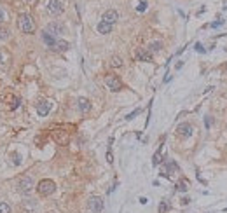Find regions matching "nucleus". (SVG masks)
Masks as SVG:
<instances>
[{
    "label": "nucleus",
    "mask_w": 227,
    "mask_h": 213,
    "mask_svg": "<svg viewBox=\"0 0 227 213\" xmlns=\"http://www.w3.org/2000/svg\"><path fill=\"white\" fill-rule=\"evenodd\" d=\"M33 189V178L28 176V175H25V176H21L19 182H18V191L21 194H28Z\"/></svg>",
    "instance_id": "20e7f679"
},
{
    "label": "nucleus",
    "mask_w": 227,
    "mask_h": 213,
    "mask_svg": "<svg viewBox=\"0 0 227 213\" xmlns=\"http://www.w3.org/2000/svg\"><path fill=\"white\" fill-rule=\"evenodd\" d=\"M18 105H19V98H12V103H10V110H16L18 108Z\"/></svg>",
    "instance_id": "b1692460"
},
{
    "label": "nucleus",
    "mask_w": 227,
    "mask_h": 213,
    "mask_svg": "<svg viewBox=\"0 0 227 213\" xmlns=\"http://www.w3.org/2000/svg\"><path fill=\"white\" fill-rule=\"evenodd\" d=\"M147 49H149L150 52H157V51H161V49H163V42H161V40H154V42H150Z\"/></svg>",
    "instance_id": "f3484780"
},
{
    "label": "nucleus",
    "mask_w": 227,
    "mask_h": 213,
    "mask_svg": "<svg viewBox=\"0 0 227 213\" xmlns=\"http://www.w3.org/2000/svg\"><path fill=\"white\" fill-rule=\"evenodd\" d=\"M49 35H52V37H60L63 31H65V26H63L61 23H58V21H52V23H49L47 26H46V30Z\"/></svg>",
    "instance_id": "423d86ee"
},
{
    "label": "nucleus",
    "mask_w": 227,
    "mask_h": 213,
    "mask_svg": "<svg viewBox=\"0 0 227 213\" xmlns=\"http://www.w3.org/2000/svg\"><path fill=\"white\" fill-rule=\"evenodd\" d=\"M105 84H107V87L114 93H117V91L122 89V81H121L117 75H114V73H108V75L105 77Z\"/></svg>",
    "instance_id": "7ed1b4c3"
},
{
    "label": "nucleus",
    "mask_w": 227,
    "mask_h": 213,
    "mask_svg": "<svg viewBox=\"0 0 227 213\" xmlns=\"http://www.w3.org/2000/svg\"><path fill=\"white\" fill-rule=\"evenodd\" d=\"M140 112H142L140 108H136V110H133L131 114H129V115H128V117H126V119H128V121H131V119H134V117H136V115H138Z\"/></svg>",
    "instance_id": "393cba45"
},
{
    "label": "nucleus",
    "mask_w": 227,
    "mask_h": 213,
    "mask_svg": "<svg viewBox=\"0 0 227 213\" xmlns=\"http://www.w3.org/2000/svg\"><path fill=\"white\" fill-rule=\"evenodd\" d=\"M4 19H5V12H4V9L0 7V23H2Z\"/></svg>",
    "instance_id": "c756f323"
},
{
    "label": "nucleus",
    "mask_w": 227,
    "mask_h": 213,
    "mask_svg": "<svg viewBox=\"0 0 227 213\" xmlns=\"http://www.w3.org/2000/svg\"><path fill=\"white\" fill-rule=\"evenodd\" d=\"M68 47H70V44H68L66 40H56L51 49H54V51H60V52H65V51H68Z\"/></svg>",
    "instance_id": "ddd939ff"
},
{
    "label": "nucleus",
    "mask_w": 227,
    "mask_h": 213,
    "mask_svg": "<svg viewBox=\"0 0 227 213\" xmlns=\"http://www.w3.org/2000/svg\"><path fill=\"white\" fill-rule=\"evenodd\" d=\"M18 26L23 33H33L35 30V23L30 14H19L18 16Z\"/></svg>",
    "instance_id": "f257e3e1"
},
{
    "label": "nucleus",
    "mask_w": 227,
    "mask_h": 213,
    "mask_svg": "<svg viewBox=\"0 0 227 213\" xmlns=\"http://www.w3.org/2000/svg\"><path fill=\"white\" fill-rule=\"evenodd\" d=\"M176 191H180V192H185V191H187L185 182H178V183H176Z\"/></svg>",
    "instance_id": "5701e85b"
},
{
    "label": "nucleus",
    "mask_w": 227,
    "mask_h": 213,
    "mask_svg": "<svg viewBox=\"0 0 227 213\" xmlns=\"http://www.w3.org/2000/svg\"><path fill=\"white\" fill-rule=\"evenodd\" d=\"M52 138L56 140V143H60V145H66L68 143V133L65 131V129H54L52 131Z\"/></svg>",
    "instance_id": "1a4fd4ad"
},
{
    "label": "nucleus",
    "mask_w": 227,
    "mask_h": 213,
    "mask_svg": "<svg viewBox=\"0 0 227 213\" xmlns=\"http://www.w3.org/2000/svg\"><path fill=\"white\" fill-rule=\"evenodd\" d=\"M159 162H161V150H157V152L154 154V159H152V164H154V166H157Z\"/></svg>",
    "instance_id": "4be33fe9"
},
{
    "label": "nucleus",
    "mask_w": 227,
    "mask_h": 213,
    "mask_svg": "<svg viewBox=\"0 0 227 213\" xmlns=\"http://www.w3.org/2000/svg\"><path fill=\"white\" fill-rule=\"evenodd\" d=\"M117 19H119V14H117V10H114V9L105 10L103 18H102V21H107V23H110V25H114Z\"/></svg>",
    "instance_id": "f8f14e48"
},
{
    "label": "nucleus",
    "mask_w": 227,
    "mask_h": 213,
    "mask_svg": "<svg viewBox=\"0 0 227 213\" xmlns=\"http://www.w3.org/2000/svg\"><path fill=\"white\" fill-rule=\"evenodd\" d=\"M107 161L110 162V164H112V162H114V157H112V152H110V150L107 152Z\"/></svg>",
    "instance_id": "c85d7f7f"
},
{
    "label": "nucleus",
    "mask_w": 227,
    "mask_h": 213,
    "mask_svg": "<svg viewBox=\"0 0 227 213\" xmlns=\"http://www.w3.org/2000/svg\"><path fill=\"white\" fill-rule=\"evenodd\" d=\"M110 65H112L114 68H119V67H122V60H121L119 56H114L112 61H110Z\"/></svg>",
    "instance_id": "6ab92c4d"
},
{
    "label": "nucleus",
    "mask_w": 227,
    "mask_h": 213,
    "mask_svg": "<svg viewBox=\"0 0 227 213\" xmlns=\"http://www.w3.org/2000/svg\"><path fill=\"white\" fill-rule=\"evenodd\" d=\"M189 201H190L189 197H182V204H184V206H185V204H189Z\"/></svg>",
    "instance_id": "473e14b6"
},
{
    "label": "nucleus",
    "mask_w": 227,
    "mask_h": 213,
    "mask_svg": "<svg viewBox=\"0 0 227 213\" xmlns=\"http://www.w3.org/2000/svg\"><path fill=\"white\" fill-rule=\"evenodd\" d=\"M7 37H9V30H7L5 26H0V39H4V40H5Z\"/></svg>",
    "instance_id": "aec40b11"
},
{
    "label": "nucleus",
    "mask_w": 227,
    "mask_h": 213,
    "mask_svg": "<svg viewBox=\"0 0 227 213\" xmlns=\"http://www.w3.org/2000/svg\"><path fill=\"white\" fill-rule=\"evenodd\" d=\"M96 28H98L100 33H103V35H105V33H110V31H112V25H110V23H107V21H100Z\"/></svg>",
    "instance_id": "4468645a"
},
{
    "label": "nucleus",
    "mask_w": 227,
    "mask_h": 213,
    "mask_svg": "<svg viewBox=\"0 0 227 213\" xmlns=\"http://www.w3.org/2000/svg\"><path fill=\"white\" fill-rule=\"evenodd\" d=\"M220 25H224V19H218V21H215V23H211V28H218Z\"/></svg>",
    "instance_id": "bb28decb"
},
{
    "label": "nucleus",
    "mask_w": 227,
    "mask_h": 213,
    "mask_svg": "<svg viewBox=\"0 0 227 213\" xmlns=\"http://www.w3.org/2000/svg\"><path fill=\"white\" fill-rule=\"evenodd\" d=\"M134 60L136 61H152V52L147 47H138L134 51Z\"/></svg>",
    "instance_id": "6e6552de"
},
{
    "label": "nucleus",
    "mask_w": 227,
    "mask_h": 213,
    "mask_svg": "<svg viewBox=\"0 0 227 213\" xmlns=\"http://www.w3.org/2000/svg\"><path fill=\"white\" fill-rule=\"evenodd\" d=\"M138 201H140V203H142V204H147V203H149V199H147V197H140Z\"/></svg>",
    "instance_id": "2f4dec72"
},
{
    "label": "nucleus",
    "mask_w": 227,
    "mask_h": 213,
    "mask_svg": "<svg viewBox=\"0 0 227 213\" xmlns=\"http://www.w3.org/2000/svg\"><path fill=\"white\" fill-rule=\"evenodd\" d=\"M47 10L51 12V14H61L63 12V4L60 2V0H49L47 2Z\"/></svg>",
    "instance_id": "9d476101"
},
{
    "label": "nucleus",
    "mask_w": 227,
    "mask_h": 213,
    "mask_svg": "<svg viewBox=\"0 0 227 213\" xmlns=\"http://www.w3.org/2000/svg\"><path fill=\"white\" fill-rule=\"evenodd\" d=\"M0 213H10V206L7 203H0Z\"/></svg>",
    "instance_id": "412c9836"
},
{
    "label": "nucleus",
    "mask_w": 227,
    "mask_h": 213,
    "mask_svg": "<svg viewBox=\"0 0 227 213\" xmlns=\"http://www.w3.org/2000/svg\"><path fill=\"white\" fill-rule=\"evenodd\" d=\"M42 40L46 42L49 47H52L54 46V42H56V37H52V35H49L47 31H42Z\"/></svg>",
    "instance_id": "dca6fc26"
},
{
    "label": "nucleus",
    "mask_w": 227,
    "mask_h": 213,
    "mask_svg": "<svg viewBox=\"0 0 227 213\" xmlns=\"http://www.w3.org/2000/svg\"><path fill=\"white\" fill-rule=\"evenodd\" d=\"M192 133H194V128H192V124H189V122H182V124L176 126V135L182 136V138L192 136Z\"/></svg>",
    "instance_id": "0eeeda50"
},
{
    "label": "nucleus",
    "mask_w": 227,
    "mask_h": 213,
    "mask_svg": "<svg viewBox=\"0 0 227 213\" xmlns=\"http://www.w3.org/2000/svg\"><path fill=\"white\" fill-rule=\"evenodd\" d=\"M49 112H51V103H49V102L42 100V102L37 103V114H39L40 117H46Z\"/></svg>",
    "instance_id": "9b49d317"
},
{
    "label": "nucleus",
    "mask_w": 227,
    "mask_h": 213,
    "mask_svg": "<svg viewBox=\"0 0 227 213\" xmlns=\"http://www.w3.org/2000/svg\"><path fill=\"white\" fill-rule=\"evenodd\" d=\"M87 206H89V210L93 213H100L102 210H103V199L100 197V196H93V197H89V201H87Z\"/></svg>",
    "instance_id": "39448f33"
},
{
    "label": "nucleus",
    "mask_w": 227,
    "mask_h": 213,
    "mask_svg": "<svg viewBox=\"0 0 227 213\" xmlns=\"http://www.w3.org/2000/svg\"><path fill=\"white\" fill-rule=\"evenodd\" d=\"M77 107H79V110H81V112H89V108H91V103H89V100H86V98H79Z\"/></svg>",
    "instance_id": "2eb2a0df"
},
{
    "label": "nucleus",
    "mask_w": 227,
    "mask_h": 213,
    "mask_svg": "<svg viewBox=\"0 0 227 213\" xmlns=\"http://www.w3.org/2000/svg\"><path fill=\"white\" fill-rule=\"evenodd\" d=\"M196 51L197 52H205V49H203V46H201V44H196Z\"/></svg>",
    "instance_id": "7c9ffc66"
},
{
    "label": "nucleus",
    "mask_w": 227,
    "mask_h": 213,
    "mask_svg": "<svg viewBox=\"0 0 227 213\" xmlns=\"http://www.w3.org/2000/svg\"><path fill=\"white\" fill-rule=\"evenodd\" d=\"M54 191H56V183L52 182V180H49V178L40 180L39 185H37V192L40 194V196H51Z\"/></svg>",
    "instance_id": "f03ea898"
},
{
    "label": "nucleus",
    "mask_w": 227,
    "mask_h": 213,
    "mask_svg": "<svg viewBox=\"0 0 227 213\" xmlns=\"http://www.w3.org/2000/svg\"><path fill=\"white\" fill-rule=\"evenodd\" d=\"M12 157H14V164H19V162H21V155H19V154H14Z\"/></svg>",
    "instance_id": "cd10ccee"
},
{
    "label": "nucleus",
    "mask_w": 227,
    "mask_h": 213,
    "mask_svg": "<svg viewBox=\"0 0 227 213\" xmlns=\"http://www.w3.org/2000/svg\"><path fill=\"white\" fill-rule=\"evenodd\" d=\"M136 9L140 10V12H143V10L147 9V2H145V0H142V2H140V5H138Z\"/></svg>",
    "instance_id": "a878e982"
},
{
    "label": "nucleus",
    "mask_w": 227,
    "mask_h": 213,
    "mask_svg": "<svg viewBox=\"0 0 227 213\" xmlns=\"http://www.w3.org/2000/svg\"><path fill=\"white\" fill-rule=\"evenodd\" d=\"M157 210H159V213H168V212H170V204L166 203V201H161Z\"/></svg>",
    "instance_id": "a211bd4d"
}]
</instances>
